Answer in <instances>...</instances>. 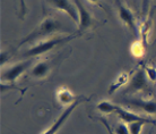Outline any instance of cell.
<instances>
[{
  "label": "cell",
  "mask_w": 156,
  "mask_h": 134,
  "mask_svg": "<svg viewBox=\"0 0 156 134\" xmlns=\"http://www.w3.org/2000/svg\"><path fill=\"white\" fill-rule=\"evenodd\" d=\"M63 30H65V28L59 20H57L53 17H47L41 22V24H39L36 26L35 30H33L25 39L20 41V46L28 43V42H33L35 40L42 39V38H45V36L50 35L52 33H55L58 31H63Z\"/></svg>",
  "instance_id": "cell-1"
},
{
  "label": "cell",
  "mask_w": 156,
  "mask_h": 134,
  "mask_svg": "<svg viewBox=\"0 0 156 134\" xmlns=\"http://www.w3.org/2000/svg\"><path fill=\"white\" fill-rule=\"evenodd\" d=\"M75 35H69V36H53L51 39L42 40L39 43L33 46V47L28 48L26 51L24 52V57H35V56H41L43 54L51 51L53 48H55L59 44H62L65 42L70 41L71 39H74Z\"/></svg>",
  "instance_id": "cell-2"
},
{
  "label": "cell",
  "mask_w": 156,
  "mask_h": 134,
  "mask_svg": "<svg viewBox=\"0 0 156 134\" xmlns=\"http://www.w3.org/2000/svg\"><path fill=\"white\" fill-rule=\"evenodd\" d=\"M31 66V61L27 60V61H22V63H18L16 65H12V66L6 68L5 71H2L1 73V81L6 83H14L16 82V80L20 77V75L23 74L24 72L27 69L28 67Z\"/></svg>",
  "instance_id": "cell-3"
},
{
  "label": "cell",
  "mask_w": 156,
  "mask_h": 134,
  "mask_svg": "<svg viewBox=\"0 0 156 134\" xmlns=\"http://www.w3.org/2000/svg\"><path fill=\"white\" fill-rule=\"evenodd\" d=\"M85 100V98H79V99H77L76 101H75L73 105H70V106H68L65 109V111H63L62 114L59 116V118L55 121L52 125H51L48 130H45L44 132H43L42 134H57L58 133V131L61 128V126H62L63 124H65V122H66L67 119H68V117L71 115V113L75 110V108L79 105V103L82 102V101H84Z\"/></svg>",
  "instance_id": "cell-4"
},
{
  "label": "cell",
  "mask_w": 156,
  "mask_h": 134,
  "mask_svg": "<svg viewBox=\"0 0 156 134\" xmlns=\"http://www.w3.org/2000/svg\"><path fill=\"white\" fill-rule=\"evenodd\" d=\"M50 2L55 9L61 10L65 14L70 17L71 20H74V23L79 24V16H78V10L76 6H75L70 0H49Z\"/></svg>",
  "instance_id": "cell-5"
},
{
  "label": "cell",
  "mask_w": 156,
  "mask_h": 134,
  "mask_svg": "<svg viewBox=\"0 0 156 134\" xmlns=\"http://www.w3.org/2000/svg\"><path fill=\"white\" fill-rule=\"evenodd\" d=\"M118 14H119V17L122 20V23L125 24L126 26H128V28L135 35H138V26L136 23V17L131 13V10H129L128 8L126 7L125 5L121 4L120 1H118Z\"/></svg>",
  "instance_id": "cell-6"
},
{
  "label": "cell",
  "mask_w": 156,
  "mask_h": 134,
  "mask_svg": "<svg viewBox=\"0 0 156 134\" xmlns=\"http://www.w3.org/2000/svg\"><path fill=\"white\" fill-rule=\"evenodd\" d=\"M115 114L119 116V118L122 121L126 124H130V123H135V122H145L147 124H156V121L153 118H149V117H144L141 115H138L133 111H129L126 110L125 108L119 106V108L117 109Z\"/></svg>",
  "instance_id": "cell-7"
},
{
  "label": "cell",
  "mask_w": 156,
  "mask_h": 134,
  "mask_svg": "<svg viewBox=\"0 0 156 134\" xmlns=\"http://www.w3.org/2000/svg\"><path fill=\"white\" fill-rule=\"evenodd\" d=\"M148 87V79L145 69H138L130 81V85L127 89L128 92H139Z\"/></svg>",
  "instance_id": "cell-8"
},
{
  "label": "cell",
  "mask_w": 156,
  "mask_h": 134,
  "mask_svg": "<svg viewBox=\"0 0 156 134\" xmlns=\"http://www.w3.org/2000/svg\"><path fill=\"white\" fill-rule=\"evenodd\" d=\"M75 6L78 10V16H79V33L85 31L92 24V15L84 7V5L80 2V0H75Z\"/></svg>",
  "instance_id": "cell-9"
},
{
  "label": "cell",
  "mask_w": 156,
  "mask_h": 134,
  "mask_svg": "<svg viewBox=\"0 0 156 134\" xmlns=\"http://www.w3.org/2000/svg\"><path fill=\"white\" fill-rule=\"evenodd\" d=\"M57 100L63 106H70L76 101V97L71 92L70 89L66 87H60L57 91Z\"/></svg>",
  "instance_id": "cell-10"
},
{
  "label": "cell",
  "mask_w": 156,
  "mask_h": 134,
  "mask_svg": "<svg viewBox=\"0 0 156 134\" xmlns=\"http://www.w3.org/2000/svg\"><path fill=\"white\" fill-rule=\"evenodd\" d=\"M130 105L144 110L146 114L155 115L156 114V101L155 100H141V99H135L129 101Z\"/></svg>",
  "instance_id": "cell-11"
},
{
  "label": "cell",
  "mask_w": 156,
  "mask_h": 134,
  "mask_svg": "<svg viewBox=\"0 0 156 134\" xmlns=\"http://www.w3.org/2000/svg\"><path fill=\"white\" fill-rule=\"evenodd\" d=\"M50 68V63L45 61V60H42V61H39L37 64L34 65V67L32 68L31 71V75L33 77H36V79H43V77H45L49 74Z\"/></svg>",
  "instance_id": "cell-12"
},
{
  "label": "cell",
  "mask_w": 156,
  "mask_h": 134,
  "mask_svg": "<svg viewBox=\"0 0 156 134\" xmlns=\"http://www.w3.org/2000/svg\"><path fill=\"white\" fill-rule=\"evenodd\" d=\"M128 82H129V75L127 73H121V74H119L117 79L110 84L109 95H113L115 91L121 89V87H123L125 84H127Z\"/></svg>",
  "instance_id": "cell-13"
},
{
  "label": "cell",
  "mask_w": 156,
  "mask_h": 134,
  "mask_svg": "<svg viewBox=\"0 0 156 134\" xmlns=\"http://www.w3.org/2000/svg\"><path fill=\"white\" fill-rule=\"evenodd\" d=\"M98 110L102 114H112V113H115L117 109L119 108L118 105H114L113 102L111 101H108V100H103V101H100L98 103Z\"/></svg>",
  "instance_id": "cell-14"
},
{
  "label": "cell",
  "mask_w": 156,
  "mask_h": 134,
  "mask_svg": "<svg viewBox=\"0 0 156 134\" xmlns=\"http://www.w3.org/2000/svg\"><path fill=\"white\" fill-rule=\"evenodd\" d=\"M130 51H131V54H133L135 57H141V56L144 55V52H145L144 44L141 43L140 41H138V42H135V43L131 44Z\"/></svg>",
  "instance_id": "cell-15"
},
{
  "label": "cell",
  "mask_w": 156,
  "mask_h": 134,
  "mask_svg": "<svg viewBox=\"0 0 156 134\" xmlns=\"http://www.w3.org/2000/svg\"><path fill=\"white\" fill-rule=\"evenodd\" d=\"M145 124H147V123L135 122V123H130V124H128L130 134H140V132H141V130H143V127H144Z\"/></svg>",
  "instance_id": "cell-16"
},
{
  "label": "cell",
  "mask_w": 156,
  "mask_h": 134,
  "mask_svg": "<svg viewBox=\"0 0 156 134\" xmlns=\"http://www.w3.org/2000/svg\"><path fill=\"white\" fill-rule=\"evenodd\" d=\"M114 133L115 134H130L129 132V127L126 123H119L115 128H114Z\"/></svg>",
  "instance_id": "cell-17"
},
{
  "label": "cell",
  "mask_w": 156,
  "mask_h": 134,
  "mask_svg": "<svg viewBox=\"0 0 156 134\" xmlns=\"http://www.w3.org/2000/svg\"><path fill=\"white\" fill-rule=\"evenodd\" d=\"M146 75H147V79L152 82H156V68L153 66H147L145 68Z\"/></svg>",
  "instance_id": "cell-18"
},
{
  "label": "cell",
  "mask_w": 156,
  "mask_h": 134,
  "mask_svg": "<svg viewBox=\"0 0 156 134\" xmlns=\"http://www.w3.org/2000/svg\"><path fill=\"white\" fill-rule=\"evenodd\" d=\"M20 1V17L24 20V17L26 15V4L25 0H18Z\"/></svg>",
  "instance_id": "cell-19"
},
{
  "label": "cell",
  "mask_w": 156,
  "mask_h": 134,
  "mask_svg": "<svg viewBox=\"0 0 156 134\" xmlns=\"http://www.w3.org/2000/svg\"><path fill=\"white\" fill-rule=\"evenodd\" d=\"M7 59H8V54L6 51H1V54H0V63H1V65H4L7 61Z\"/></svg>",
  "instance_id": "cell-20"
},
{
  "label": "cell",
  "mask_w": 156,
  "mask_h": 134,
  "mask_svg": "<svg viewBox=\"0 0 156 134\" xmlns=\"http://www.w3.org/2000/svg\"><path fill=\"white\" fill-rule=\"evenodd\" d=\"M101 122L103 123V124H104V126L106 127V130H108V132H109V134H115V133H114V132H113V130L111 128V126H110L109 124L106 123V121H104V119H103V118H101Z\"/></svg>",
  "instance_id": "cell-21"
},
{
  "label": "cell",
  "mask_w": 156,
  "mask_h": 134,
  "mask_svg": "<svg viewBox=\"0 0 156 134\" xmlns=\"http://www.w3.org/2000/svg\"><path fill=\"white\" fill-rule=\"evenodd\" d=\"M148 1L149 0H143V10H146L147 9V6H148Z\"/></svg>",
  "instance_id": "cell-22"
},
{
  "label": "cell",
  "mask_w": 156,
  "mask_h": 134,
  "mask_svg": "<svg viewBox=\"0 0 156 134\" xmlns=\"http://www.w3.org/2000/svg\"><path fill=\"white\" fill-rule=\"evenodd\" d=\"M88 1H90V2H92V4H98L100 0H88Z\"/></svg>",
  "instance_id": "cell-23"
}]
</instances>
